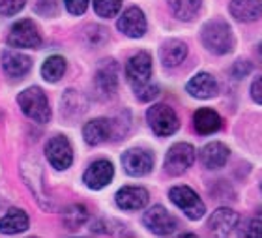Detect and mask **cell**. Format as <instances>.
<instances>
[{
  "label": "cell",
  "mask_w": 262,
  "mask_h": 238,
  "mask_svg": "<svg viewBox=\"0 0 262 238\" xmlns=\"http://www.w3.org/2000/svg\"><path fill=\"white\" fill-rule=\"evenodd\" d=\"M201 39L204 47L213 54H227L234 47V34L229 23L223 19L208 21L201 30Z\"/></svg>",
  "instance_id": "6da1fadb"
},
{
  "label": "cell",
  "mask_w": 262,
  "mask_h": 238,
  "mask_svg": "<svg viewBox=\"0 0 262 238\" xmlns=\"http://www.w3.org/2000/svg\"><path fill=\"white\" fill-rule=\"evenodd\" d=\"M19 107L28 118H32L34 122L45 124L51 120V107L49 100L45 96V92L39 87H30L27 90H23L17 97Z\"/></svg>",
  "instance_id": "7a4b0ae2"
},
{
  "label": "cell",
  "mask_w": 262,
  "mask_h": 238,
  "mask_svg": "<svg viewBox=\"0 0 262 238\" xmlns=\"http://www.w3.org/2000/svg\"><path fill=\"white\" fill-rule=\"evenodd\" d=\"M146 120L148 126L152 128V131L158 137H169L172 133H176V130L180 128L178 114L167 103H156V105H152V107L148 109Z\"/></svg>",
  "instance_id": "3957f363"
},
{
  "label": "cell",
  "mask_w": 262,
  "mask_h": 238,
  "mask_svg": "<svg viewBox=\"0 0 262 238\" xmlns=\"http://www.w3.org/2000/svg\"><path fill=\"white\" fill-rule=\"evenodd\" d=\"M169 197L189 220H201L206 212V206H204L202 199L189 186H174L169 191Z\"/></svg>",
  "instance_id": "277c9868"
},
{
  "label": "cell",
  "mask_w": 262,
  "mask_h": 238,
  "mask_svg": "<svg viewBox=\"0 0 262 238\" xmlns=\"http://www.w3.org/2000/svg\"><path fill=\"white\" fill-rule=\"evenodd\" d=\"M195 163V148L189 143H176L165 156V171L172 176H180Z\"/></svg>",
  "instance_id": "5b68a950"
},
{
  "label": "cell",
  "mask_w": 262,
  "mask_h": 238,
  "mask_svg": "<svg viewBox=\"0 0 262 238\" xmlns=\"http://www.w3.org/2000/svg\"><path fill=\"white\" fill-rule=\"evenodd\" d=\"M8 45L19 49H38L41 45V34L30 19H23L11 27L8 34Z\"/></svg>",
  "instance_id": "8992f818"
},
{
  "label": "cell",
  "mask_w": 262,
  "mask_h": 238,
  "mask_svg": "<svg viewBox=\"0 0 262 238\" xmlns=\"http://www.w3.org/2000/svg\"><path fill=\"white\" fill-rule=\"evenodd\" d=\"M126 77L133 90L148 85L152 77V56L146 51L133 54L126 64Z\"/></svg>",
  "instance_id": "52a82bcc"
},
{
  "label": "cell",
  "mask_w": 262,
  "mask_h": 238,
  "mask_svg": "<svg viewBox=\"0 0 262 238\" xmlns=\"http://www.w3.org/2000/svg\"><path fill=\"white\" fill-rule=\"evenodd\" d=\"M142 222H144V225H146L148 231H152L154 234H159V236L172 234L176 231V227H178L176 217L170 216L169 210L161 205H156V206H152L148 212H144Z\"/></svg>",
  "instance_id": "ba28073f"
},
{
  "label": "cell",
  "mask_w": 262,
  "mask_h": 238,
  "mask_svg": "<svg viewBox=\"0 0 262 238\" xmlns=\"http://www.w3.org/2000/svg\"><path fill=\"white\" fill-rule=\"evenodd\" d=\"M45 156L49 160V163L58 171H64L73 163V148L71 143L66 139L64 135H56L49 139V143L45 145Z\"/></svg>",
  "instance_id": "9c48e42d"
},
{
  "label": "cell",
  "mask_w": 262,
  "mask_h": 238,
  "mask_svg": "<svg viewBox=\"0 0 262 238\" xmlns=\"http://www.w3.org/2000/svg\"><path fill=\"white\" fill-rule=\"evenodd\" d=\"M122 165L131 176H144L152 171L154 156L152 152L142 150V148H131L122 156Z\"/></svg>",
  "instance_id": "30bf717a"
},
{
  "label": "cell",
  "mask_w": 262,
  "mask_h": 238,
  "mask_svg": "<svg viewBox=\"0 0 262 238\" xmlns=\"http://www.w3.org/2000/svg\"><path fill=\"white\" fill-rule=\"evenodd\" d=\"M240 216L232 208H217L208 220V231L217 236H229L238 229Z\"/></svg>",
  "instance_id": "8fae6325"
},
{
  "label": "cell",
  "mask_w": 262,
  "mask_h": 238,
  "mask_svg": "<svg viewBox=\"0 0 262 238\" xmlns=\"http://www.w3.org/2000/svg\"><path fill=\"white\" fill-rule=\"evenodd\" d=\"M115 176V167L109 160H98L94 162L90 167L82 174V182L90 188V190H101L109 184Z\"/></svg>",
  "instance_id": "7c38bea8"
},
{
  "label": "cell",
  "mask_w": 262,
  "mask_h": 238,
  "mask_svg": "<svg viewBox=\"0 0 262 238\" xmlns=\"http://www.w3.org/2000/svg\"><path fill=\"white\" fill-rule=\"evenodd\" d=\"M146 17H144L141 8H137V6L127 8L118 19V30L129 38H142L146 34Z\"/></svg>",
  "instance_id": "4fadbf2b"
},
{
  "label": "cell",
  "mask_w": 262,
  "mask_h": 238,
  "mask_svg": "<svg viewBox=\"0 0 262 238\" xmlns=\"http://www.w3.org/2000/svg\"><path fill=\"white\" fill-rule=\"evenodd\" d=\"M115 199L122 210H141L148 205L150 195L141 186H126V188L116 191Z\"/></svg>",
  "instance_id": "5bb4252c"
},
{
  "label": "cell",
  "mask_w": 262,
  "mask_h": 238,
  "mask_svg": "<svg viewBox=\"0 0 262 238\" xmlns=\"http://www.w3.org/2000/svg\"><path fill=\"white\" fill-rule=\"evenodd\" d=\"M96 87L105 97L113 96L118 88V66L115 60H107L96 73Z\"/></svg>",
  "instance_id": "9a60e30c"
},
{
  "label": "cell",
  "mask_w": 262,
  "mask_h": 238,
  "mask_svg": "<svg viewBox=\"0 0 262 238\" xmlns=\"http://www.w3.org/2000/svg\"><path fill=\"white\" fill-rule=\"evenodd\" d=\"M113 122L107 118H94L90 120V122H86L84 124V128H82V137H84V141L88 143V145H101V143H105L107 139H111V135H113Z\"/></svg>",
  "instance_id": "2e32d148"
},
{
  "label": "cell",
  "mask_w": 262,
  "mask_h": 238,
  "mask_svg": "<svg viewBox=\"0 0 262 238\" xmlns=\"http://www.w3.org/2000/svg\"><path fill=\"white\" fill-rule=\"evenodd\" d=\"M2 68L10 77L13 79H21L30 71L32 68V60L27 54H21L17 51H4L2 53Z\"/></svg>",
  "instance_id": "e0dca14e"
},
{
  "label": "cell",
  "mask_w": 262,
  "mask_h": 238,
  "mask_svg": "<svg viewBox=\"0 0 262 238\" xmlns=\"http://www.w3.org/2000/svg\"><path fill=\"white\" fill-rule=\"evenodd\" d=\"M230 150L229 146L219 141L208 143L201 152V162L206 169H221L229 162Z\"/></svg>",
  "instance_id": "ac0fdd59"
},
{
  "label": "cell",
  "mask_w": 262,
  "mask_h": 238,
  "mask_svg": "<svg viewBox=\"0 0 262 238\" xmlns=\"http://www.w3.org/2000/svg\"><path fill=\"white\" fill-rule=\"evenodd\" d=\"M186 88H187V92L191 94L193 97H196V100H210V97L215 96L219 90L217 81H215L210 73H204V71H202V73H196L191 81L187 83Z\"/></svg>",
  "instance_id": "d6986e66"
},
{
  "label": "cell",
  "mask_w": 262,
  "mask_h": 238,
  "mask_svg": "<svg viewBox=\"0 0 262 238\" xmlns=\"http://www.w3.org/2000/svg\"><path fill=\"white\" fill-rule=\"evenodd\" d=\"M229 10L236 21L253 23L262 15V2L260 0H232Z\"/></svg>",
  "instance_id": "ffe728a7"
},
{
  "label": "cell",
  "mask_w": 262,
  "mask_h": 238,
  "mask_svg": "<svg viewBox=\"0 0 262 238\" xmlns=\"http://www.w3.org/2000/svg\"><path fill=\"white\" fill-rule=\"evenodd\" d=\"M193 128L199 135H212L221 130V116L212 109L202 107L193 114Z\"/></svg>",
  "instance_id": "44dd1931"
},
{
  "label": "cell",
  "mask_w": 262,
  "mask_h": 238,
  "mask_svg": "<svg viewBox=\"0 0 262 238\" xmlns=\"http://www.w3.org/2000/svg\"><path fill=\"white\" fill-rule=\"evenodd\" d=\"M187 56V45L182 39H169L159 49V58L167 68L180 66Z\"/></svg>",
  "instance_id": "7402d4cb"
},
{
  "label": "cell",
  "mask_w": 262,
  "mask_h": 238,
  "mask_svg": "<svg viewBox=\"0 0 262 238\" xmlns=\"http://www.w3.org/2000/svg\"><path fill=\"white\" fill-rule=\"evenodd\" d=\"M28 229V216L21 208H10L6 216L0 220V233L17 234Z\"/></svg>",
  "instance_id": "603a6c76"
},
{
  "label": "cell",
  "mask_w": 262,
  "mask_h": 238,
  "mask_svg": "<svg viewBox=\"0 0 262 238\" xmlns=\"http://www.w3.org/2000/svg\"><path fill=\"white\" fill-rule=\"evenodd\" d=\"M169 6L172 13L182 21H191L199 13L202 6V0H169Z\"/></svg>",
  "instance_id": "cb8c5ba5"
},
{
  "label": "cell",
  "mask_w": 262,
  "mask_h": 238,
  "mask_svg": "<svg viewBox=\"0 0 262 238\" xmlns=\"http://www.w3.org/2000/svg\"><path fill=\"white\" fill-rule=\"evenodd\" d=\"M64 71H66V60H64V56H58V54L49 56V58L43 62V66H41V75H43L45 81H49V83L58 81V79L64 75Z\"/></svg>",
  "instance_id": "d4e9b609"
},
{
  "label": "cell",
  "mask_w": 262,
  "mask_h": 238,
  "mask_svg": "<svg viewBox=\"0 0 262 238\" xmlns=\"http://www.w3.org/2000/svg\"><path fill=\"white\" fill-rule=\"evenodd\" d=\"M88 220V210L82 205H73L62 214V222H64L66 229L75 231Z\"/></svg>",
  "instance_id": "484cf974"
},
{
  "label": "cell",
  "mask_w": 262,
  "mask_h": 238,
  "mask_svg": "<svg viewBox=\"0 0 262 238\" xmlns=\"http://www.w3.org/2000/svg\"><path fill=\"white\" fill-rule=\"evenodd\" d=\"M122 8V0H94V11L103 19L115 17Z\"/></svg>",
  "instance_id": "4316f807"
},
{
  "label": "cell",
  "mask_w": 262,
  "mask_h": 238,
  "mask_svg": "<svg viewBox=\"0 0 262 238\" xmlns=\"http://www.w3.org/2000/svg\"><path fill=\"white\" fill-rule=\"evenodd\" d=\"M62 105H64L62 109H64L66 113L71 111V109H75V113H84V109H86L84 100H82L75 90H68V92L64 94V97H62Z\"/></svg>",
  "instance_id": "83f0119b"
},
{
  "label": "cell",
  "mask_w": 262,
  "mask_h": 238,
  "mask_svg": "<svg viewBox=\"0 0 262 238\" xmlns=\"http://www.w3.org/2000/svg\"><path fill=\"white\" fill-rule=\"evenodd\" d=\"M25 4H27V0H0V15H17L25 8Z\"/></svg>",
  "instance_id": "f1b7e54d"
},
{
  "label": "cell",
  "mask_w": 262,
  "mask_h": 238,
  "mask_svg": "<svg viewBox=\"0 0 262 238\" xmlns=\"http://www.w3.org/2000/svg\"><path fill=\"white\" fill-rule=\"evenodd\" d=\"M242 236H262V222L258 220H247L246 225L238 231Z\"/></svg>",
  "instance_id": "f546056e"
},
{
  "label": "cell",
  "mask_w": 262,
  "mask_h": 238,
  "mask_svg": "<svg viewBox=\"0 0 262 238\" xmlns=\"http://www.w3.org/2000/svg\"><path fill=\"white\" fill-rule=\"evenodd\" d=\"M135 94L141 102H150V100H154V97L159 94V88L156 87V85H150V83H148V85H144V87L135 88Z\"/></svg>",
  "instance_id": "4dcf8cb0"
},
{
  "label": "cell",
  "mask_w": 262,
  "mask_h": 238,
  "mask_svg": "<svg viewBox=\"0 0 262 238\" xmlns=\"http://www.w3.org/2000/svg\"><path fill=\"white\" fill-rule=\"evenodd\" d=\"M64 4L71 15H82L88 8V0H64Z\"/></svg>",
  "instance_id": "1f68e13d"
},
{
  "label": "cell",
  "mask_w": 262,
  "mask_h": 238,
  "mask_svg": "<svg viewBox=\"0 0 262 238\" xmlns=\"http://www.w3.org/2000/svg\"><path fill=\"white\" fill-rule=\"evenodd\" d=\"M251 70H253V66L249 64L247 60H238V62H234L232 70H230V73H232L236 79H242V77H246Z\"/></svg>",
  "instance_id": "d6a6232c"
},
{
  "label": "cell",
  "mask_w": 262,
  "mask_h": 238,
  "mask_svg": "<svg viewBox=\"0 0 262 238\" xmlns=\"http://www.w3.org/2000/svg\"><path fill=\"white\" fill-rule=\"evenodd\" d=\"M251 97L258 105H262V77H257L251 85Z\"/></svg>",
  "instance_id": "836d02e7"
},
{
  "label": "cell",
  "mask_w": 262,
  "mask_h": 238,
  "mask_svg": "<svg viewBox=\"0 0 262 238\" xmlns=\"http://www.w3.org/2000/svg\"><path fill=\"white\" fill-rule=\"evenodd\" d=\"M257 54H258V56H260V60H262V44L258 45V49H257Z\"/></svg>",
  "instance_id": "e575fe53"
},
{
  "label": "cell",
  "mask_w": 262,
  "mask_h": 238,
  "mask_svg": "<svg viewBox=\"0 0 262 238\" xmlns=\"http://www.w3.org/2000/svg\"><path fill=\"white\" fill-rule=\"evenodd\" d=\"M260 190H262V184H260Z\"/></svg>",
  "instance_id": "d590c367"
}]
</instances>
